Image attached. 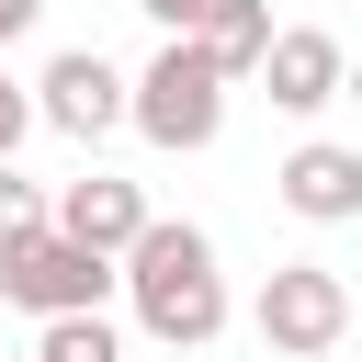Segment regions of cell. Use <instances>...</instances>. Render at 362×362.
<instances>
[{"label":"cell","mask_w":362,"mask_h":362,"mask_svg":"<svg viewBox=\"0 0 362 362\" xmlns=\"http://www.w3.org/2000/svg\"><path fill=\"white\" fill-rule=\"evenodd\" d=\"M192 45L215 57V79H249L260 45H272V0H204L192 11Z\"/></svg>","instance_id":"obj_9"},{"label":"cell","mask_w":362,"mask_h":362,"mask_svg":"<svg viewBox=\"0 0 362 362\" xmlns=\"http://www.w3.org/2000/svg\"><path fill=\"white\" fill-rule=\"evenodd\" d=\"M249 79L272 90V113L317 124V113L351 90V57H339V34H328V23H272V45H260V68H249Z\"/></svg>","instance_id":"obj_5"},{"label":"cell","mask_w":362,"mask_h":362,"mask_svg":"<svg viewBox=\"0 0 362 362\" xmlns=\"http://www.w3.org/2000/svg\"><path fill=\"white\" fill-rule=\"evenodd\" d=\"M0 305H23V317H68V305H113V260L102 249H79L68 226H11L0 238Z\"/></svg>","instance_id":"obj_3"},{"label":"cell","mask_w":362,"mask_h":362,"mask_svg":"<svg viewBox=\"0 0 362 362\" xmlns=\"http://www.w3.org/2000/svg\"><path fill=\"white\" fill-rule=\"evenodd\" d=\"M34 23H45V0H0V45H23Z\"/></svg>","instance_id":"obj_14"},{"label":"cell","mask_w":362,"mask_h":362,"mask_svg":"<svg viewBox=\"0 0 362 362\" xmlns=\"http://www.w3.org/2000/svg\"><path fill=\"white\" fill-rule=\"evenodd\" d=\"M272 192H283V215H305V226H351V215H362V147L305 136V147L272 170Z\"/></svg>","instance_id":"obj_7"},{"label":"cell","mask_w":362,"mask_h":362,"mask_svg":"<svg viewBox=\"0 0 362 362\" xmlns=\"http://www.w3.org/2000/svg\"><path fill=\"white\" fill-rule=\"evenodd\" d=\"M136 11H147L158 34H192V11H204V0H136Z\"/></svg>","instance_id":"obj_13"},{"label":"cell","mask_w":362,"mask_h":362,"mask_svg":"<svg viewBox=\"0 0 362 362\" xmlns=\"http://www.w3.org/2000/svg\"><path fill=\"white\" fill-rule=\"evenodd\" d=\"M226 90H238V79H215V57H204L192 34H170V45L124 79V124H136L147 147L192 158V147H215V136H226Z\"/></svg>","instance_id":"obj_2"},{"label":"cell","mask_w":362,"mask_h":362,"mask_svg":"<svg viewBox=\"0 0 362 362\" xmlns=\"http://www.w3.org/2000/svg\"><path fill=\"white\" fill-rule=\"evenodd\" d=\"M34 362H124V328H113V305L34 317Z\"/></svg>","instance_id":"obj_10"},{"label":"cell","mask_w":362,"mask_h":362,"mask_svg":"<svg viewBox=\"0 0 362 362\" xmlns=\"http://www.w3.org/2000/svg\"><path fill=\"white\" fill-rule=\"evenodd\" d=\"M11 362H34V351H11Z\"/></svg>","instance_id":"obj_15"},{"label":"cell","mask_w":362,"mask_h":362,"mask_svg":"<svg viewBox=\"0 0 362 362\" xmlns=\"http://www.w3.org/2000/svg\"><path fill=\"white\" fill-rule=\"evenodd\" d=\"M249 328H260V351H272V362H328V351L351 339V283H339L328 260H283V272L260 283Z\"/></svg>","instance_id":"obj_4"},{"label":"cell","mask_w":362,"mask_h":362,"mask_svg":"<svg viewBox=\"0 0 362 362\" xmlns=\"http://www.w3.org/2000/svg\"><path fill=\"white\" fill-rule=\"evenodd\" d=\"M45 226H68L79 249H102V260H113V249L147 226V192H136V181H113V170H79V181L45 204Z\"/></svg>","instance_id":"obj_8"},{"label":"cell","mask_w":362,"mask_h":362,"mask_svg":"<svg viewBox=\"0 0 362 362\" xmlns=\"http://www.w3.org/2000/svg\"><path fill=\"white\" fill-rule=\"evenodd\" d=\"M34 215H45V192H34V181L0 158V238H11V226H34Z\"/></svg>","instance_id":"obj_11"},{"label":"cell","mask_w":362,"mask_h":362,"mask_svg":"<svg viewBox=\"0 0 362 362\" xmlns=\"http://www.w3.org/2000/svg\"><path fill=\"white\" fill-rule=\"evenodd\" d=\"M113 294L136 305V328L158 339V351H204V339H226V272H215V238L181 215H147L124 249H113Z\"/></svg>","instance_id":"obj_1"},{"label":"cell","mask_w":362,"mask_h":362,"mask_svg":"<svg viewBox=\"0 0 362 362\" xmlns=\"http://www.w3.org/2000/svg\"><path fill=\"white\" fill-rule=\"evenodd\" d=\"M34 124H57V136L102 147V136L124 124V68H113L102 45H68V57H45V79H34Z\"/></svg>","instance_id":"obj_6"},{"label":"cell","mask_w":362,"mask_h":362,"mask_svg":"<svg viewBox=\"0 0 362 362\" xmlns=\"http://www.w3.org/2000/svg\"><path fill=\"white\" fill-rule=\"evenodd\" d=\"M23 136H34V90H23V79H0V158H11Z\"/></svg>","instance_id":"obj_12"}]
</instances>
